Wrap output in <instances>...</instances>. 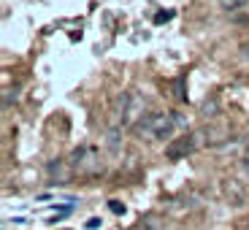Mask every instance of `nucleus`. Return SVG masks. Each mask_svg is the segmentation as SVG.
Returning a JSON list of instances; mask_svg holds the SVG:
<instances>
[{"instance_id":"f257e3e1","label":"nucleus","mask_w":249,"mask_h":230,"mask_svg":"<svg viewBox=\"0 0 249 230\" xmlns=\"http://www.w3.org/2000/svg\"><path fill=\"white\" fill-rule=\"evenodd\" d=\"M179 124H184V117H181L179 111H174V114H149V117L141 122V127L149 130L152 138L165 141V138L174 136V130L179 127Z\"/></svg>"},{"instance_id":"f03ea898","label":"nucleus","mask_w":249,"mask_h":230,"mask_svg":"<svg viewBox=\"0 0 249 230\" xmlns=\"http://www.w3.org/2000/svg\"><path fill=\"white\" fill-rule=\"evenodd\" d=\"M71 168L79 171V174H98L103 165H100V157L95 146H79V149L71 155Z\"/></svg>"},{"instance_id":"7ed1b4c3","label":"nucleus","mask_w":249,"mask_h":230,"mask_svg":"<svg viewBox=\"0 0 249 230\" xmlns=\"http://www.w3.org/2000/svg\"><path fill=\"white\" fill-rule=\"evenodd\" d=\"M198 138L200 133H187V136L181 138H174V141L165 146V160H181V157H187L190 152L198 149Z\"/></svg>"},{"instance_id":"20e7f679","label":"nucleus","mask_w":249,"mask_h":230,"mask_svg":"<svg viewBox=\"0 0 249 230\" xmlns=\"http://www.w3.org/2000/svg\"><path fill=\"white\" fill-rule=\"evenodd\" d=\"M46 171H49V176H60L62 181L68 179V171H65V162H62V160L49 162V165H46Z\"/></svg>"},{"instance_id":"39448f33","label":"nucleus","mask_w":249,"mask_h":230,"mask_svg":"<svg viewBox=\"0 0 249 230\" xmlns=\"http://www.w3.org/2000/svg\"><path fill=\"white\" fill-rule=\"evenodd\" d=\"M138 230H162V222L157 217H143L138 222Z\"/></svg>"},{"instance_id":"423d86ee","label":"nucleus","mask_w":249,"mask_h":230,"mask_svg":"<svg viewBox=\"0 0 249 230\" xmlns=\"http://www.w3.org/2000/svg\"><path fill=\"white\" fill-rule=\"evenodd\" d=\"M222 11H238V8L247 6V0H217Z\"/></svg>"},{"instance_id":"0eeeda50","label":"nucleus","mask_w":249,"mask_h":230,"mask_svg":"<svg viewBox=\"0 0 249 230\" xmlns=\"http://www.w3.org/2000/svg\"><path fill=\"white\" fill-rule=\"evenodd\" d=\"M174 87H176V98H179L181 103H184V100H187V89H184V76H179V79H176V84H174Z\"/></svg>"},{"instance_id":"6e6552de","label":"nucleus","mask_w":249,"mask_h":230,"mask_svg":"<svg viewBox=\"0 0 249 230\" xmlns=\"http://www.w3.org/2000/svg\"><path fill=\"white\" fill-rule=\"evenodd\" d=\"M117 146H119V130L114 127V130L108 133V149H111V152H117Z\"/></svg>"},{"instance_id":"1a4fd4ad","label":"nucleus","mask_w":249,"mask_h":230,"mask_svg":"<svg viewBox=\"0 0 249 230\" xmlns=\"http://www.w3.org/2000/svg\"><path fill=\"white\" fill-rule=\"evenodd\" d=\"M168 19H174V11H160L155 17V25H162V22H168Z\"/></svg>"},{"instance_id":"9d476101","label":"nucleus","mask_w":249,"mask_h":230,"mask_svg":"<svg viewBox=\"0 0 249 230\" xmlns=\"http://www.w3.org/2000/svg\"><path fill=\"white\" fill-rule=\"evenodd\" d=\"M108 209H111L114 214H124V203H122V200H108Z\"/></svg>"},{"instance_id":"9b49d317","label":"nucleus","mask_w":249,"mask_h":230,"mask_svg":"<svg viewBox=\"0 0 249 230\" xmlns=\"http://www.w3.org/2000/svg\"><path fill=\"white\" fill-rule=\"evenodd\" d=\"M100 225H103V222H100L98 217H92V219H87V225H84V228H87V230H98Z\"/></svg>"},{"instance_id":"f8f14e48","label":"nucleus","mask_w":249,"mask_h":230,"mask_svg":"<svg viewBox=\"0 0 249 230\" xmlns=\"http://www.w3.org/2000/svg\"><path fill=\"white\" fill-rule=\"evenodd\" d=\"M244 171H247V176H249V149H247V155H244Z\"/></svg>"},{"instance_id":"ddd939ff","label":"nucleus","mask_w":249,"mask_h":230,"mask_svg":"<svg viewBox=\"0 0 249 230\" xmlns=\"http://www.w3.org/2000/svg\"><path fill=\"white\" fill-rule=\"evenodd\" d=\"M241 52H244V57H247V60H249V41H247V44L241 46Z\"/></svg>"}]
</instances>
